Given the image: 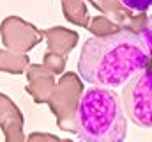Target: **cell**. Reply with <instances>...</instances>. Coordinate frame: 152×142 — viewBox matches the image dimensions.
Here are the masks:
<instances>
[{"instance_id":"5","label":"cell","mask_w":152,"mask_h":142,"mask_svg":"<svg viewBox=\"0 0 152 142\" xmlns=\"http://www.w3.org/2000/svg\"><path fill=\"white\" fill-rule=\"evenodd\" d=\"M140 36H142V39H143L147 50H149V55L152 57V16L147 18V21H145V25H143Z\"/></svg>"},{"instance_id":"2","label":"cell","mask_w":152,"mask_h":142,"mask_svg":"<svg viewBox=\"0 0 152 142\" xmlns=\"http://www.w3.org/2000/svg\"><path fill=\"white\" fill-rule=\"evenodd\" d=\"M76 132L81 142H124L127 115L117 92L104 87H88L78 103Z\"/></svg>"},{"instance_id":"1","label":"cell","mask_w":152,"mask_h":142,"mask_svg":"<svg viewBox=\"0 0 152 142\" xmlns=\"http://www.w3.org/2000/svg\"><path fill=\"white\" fill-rule=\"evenodd\" d=\"M149 59L151 55L142 36L122 29L87 39L81 46L78 73L96 87L115 89L145 71Z\"/></svg>"},{"instance_id":"3","label":"cell","mask_w":152,"mask_h":142,"mask_svg":"<svg viewBox=\"0 0 152 142\" xmlns=\"http://www.w3.org/2000/svg\"><path fill=\"white\" fill-rule=\"evenodd\" d=\"M126 115L138 126L152 130V70L142 71L124 85Z\"/></svg>"},{"instance_id":"4","label":"cell","mask_w":152,"mask_h":142,"mask_svg":"<svg viewBox=\"0 0 152 142\" xmlns=\"http://www.w3.org/2000/svg\"><path fill=\"white\" fill-rule=\"evenodd\" d=\"M124 7L134 11V13H145L152 7V0H120Z\"/></svg>"}]
</instances>
